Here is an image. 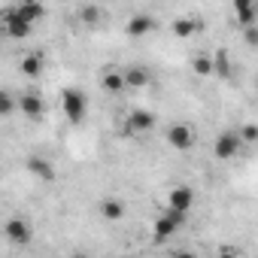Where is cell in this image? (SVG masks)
Instances as JSON below:
<instances>
[{
	"label": "cell",
	"mask_w": 258,
	"mask_h": 258,
	"mask_svg": "<svg viewBox=\"0 0 258 258\" xmlns=\"http://www.w3.org/2000/svg\"><path fill=\"white\" fill-rule=\"evenodd\" d=\"M185 216H188V213H179V210H170V207H167V210L155 219V225H152V240H155V243L170 240V237L185 225Z\"/></svg>",
	"instance_id": "1"
},
{
	"label": "cell",
	"mask_w": 258,
	"mask_h": 258,
	"mask_svg": "<svg viewBox=\"0 0 258 258\" xmlns=\"http://www.w3.org/2000/svg\"><path fill=\"white\" fill-rule=\"evenodd\" d=\"M61 109H64V115H67L73 124H79V121L85 118V112H88V97H85V91H82V88H64V91H61Z\"/></svg>",
	"instance_id": "2"
},
{
	"label": "cell",
	"mask_w": 258,
	"mask_h": 258,
	"mask_svg": "<svg viewBox=\"0 0 258 258\" xmlns=\"http://www.w3.org/2000/svg\"><path fill=\"white\" fill-rule=\"evenodd\" d=\"M164 140H167L176 152H188V149H195L198 134H195V127H191L188 121H173L167 131H164Z\"/></svg>",
	"instance_id": "3"
},
{
	"label": "cell",
	"mask_w": 258,
	"mask_h": 258,
	"mask_svg": "<svg viewBox=\"0 0 258 258\" xmlns=\"http://www.w3.org/2000/svg\"><path fill=\"white\" fill-rule=\"evenodd\" d=\"M152 127H155V115L149 109H131L121 131H124V137H143V134L152 131Z\"/></svg>",
	"instance_id": "4"
},
{
	"label": "cell",
	"mask_w": 258,
	"mask_h": 258,
	"mask_svg": "<svg viewBox=\"0 0 258 258\" xmlns=\"http://www.w3.org/2000/svg\"><path fill=\"white\" fill-rule=\"evenodd\" d=\"M4 237H7L13 246H28V243L34 240V228H31L28 219H22V216H10V219L4 222Z\"/></svg>",
	"instance_id": "5"
},
{
	"label": "cell",
	"mask_w": 258,
	"mask_h": 258,
	"mask_svg": "<svg viewBox=\"0 0 258 258\" xmlns=\"http://www.w3.org/2000/svg\"><path fill=\"white\" fill-rule=\"evenodd\" d=\"M16 100H19V112H22L28 121H43V118H46V100H43L40 91L31 88V91L19 94Z\"/></svg>",
	"instance_id": "6"
},
{
	"label": "cell",
	"mask_w": 258,
	"mask_h": 258,
	"mask_svg": "<svg viewBox=\"0 0 258 258\" xmlns=\"http://www.w3.org/2000/svg\"><path fill=\"white\" fill-rule=\"evenodd\" d=\"M213 152H216L219 161H234V158L243 152V140H240V134H237V131H222V134L216 137Z\"/></svg>",
	"instance_id": "7"
},
{
	"label": "cell",
	"mask_w": 258,
	"mask_h": 258,
	"mask_svg": "<svg viewBox=\"0 0 258 258\" xmlns=\"http://www.w3.org/2000/svg\"><path fill=\"white\" fill-rule=\"evenodd\" d=\"M4 16H13V19H22L28 25H37V22L46 19V7L40 4V0H19L13 10H4Z\"/></svg>",
	"instance_id": "8"
},
{
	"label": "cell",
	"mask_w": 258,
	"mask_h": 258,
	"mask_svg": "<svg viewBox=\"0 0 258 258\" xmlns=\"http://www.w3.org/2000/svg\"><path fill=\"white\" fill-rule=\"evenodd\" d=\"M124 76V91H140V88H149L152 85V70L146 64H131L121 70Z\"/></svg>",
	"instance_id": "9"
},
{
	"label": "cell",
	"mask_w": 258,
	"mask_h": 258,
	"mask_svg": "<svg viewBox=\"0 0 258 258\" xmlns=\"http://www.w3.org/2000/svg\"><path fill=\"white\" fill-rule=\"evenodd\" d=\"M152 31H155V19H152L149 13H137V16L127 19V25H124V34L131 37V40H143V37H149Z\"/></svg>",
	"instance_id": "10"
},
{
	"label": "cell",
	"mask_w": 258,
	"mask_h": 258,
	"mask_svg": "<svg viewBox=\"0 0 258 258\" xmlns=\"http://www.w3.org/2000/svg\"><path fill=\"white\" fill-rule=\"evenodd\" d=\"M167 207L170 210H179V213H188L195 207V188L191 185H173L167 191Z\"/></svg>",
	"instance_id": "11"
},
{
	"label": "cell",
	"mask_w": 258,
	"mask_h": 258,
	"mask_svg": "<svg viewBox=\"0 0 258 258\" xmlns=\"http://www.w3.org/2000/svg\"><path fill=\"white\" fill-rule=\"evenodd\" d=\"M25 167H28V173H34L40 182H52V179H55V167H52V161L43 158V155H28V158H25Z\"/></svg>",
	"instance_id": "12"
},
{
	"label": "cell",
	"mask_w": 258,
	"mask_h": 258,
	"mask_svg": "<svg viewBox=\"0 0 258 258\" xmlns=\"http://www.w3.org/2000/svg\"><path fill=\"white\" fill-rule=\"evenodd\" d=\"M43 70H46L43 52H28V55H22V73H25L28 79H40Z\"/></svg>",
	"instance_id": "13"
},
{
	"label": "cell",
	"mask_w": 258,
	"mask_h": 258,
	"mask_svg": "<svg viewBox=\"0 0 258 258\" xmlns=\"http://www.w3.org/2000/svg\"><path fill=\"white\" fill-rule=\"evenodd\" d=\"M100 88H103L106 94H121V91H124V76H121V70H118V67H106V70L100 73Z\"/></svg>",
	"instance_id": "14"
},
{
	"label": "cell",
	"mask_w": 258,
	"mask_h": 258,
	"mask_svg": "<svg viewBox=\"0 0 258 258\" xmlns=\"http://www.w3.org/2000/svg\"><path fill=\"white\" fill-rule=\"evenodd\" d=\"M0 22H4L7 37H13V40H25V37H31V31H34V25H28V22H22V19H13V16H4V13H0Z\"/></svg>",
	"instance_id": "15"
},
{
	"label": "cell",
	"mask_w": 258,
	"mask_h": 258,
	"mask_svg": "<svg viewBox=\"0 0 258 258\" xmlns=\"http://www.w3.org/2000/svg\"><path fill=\"white\" fill-rule=\"evenodd\" d=\"M97 213H100V219H106V222H118V219H124V204H121L118 198H103V201L97 204Z\"/></svg>",
	"instance_id": "16"
},
{
	"label": "cell",
	"mask_w": 258,
	"mask_h": 258,
	"mask_svg": "<svg viewBox=\"0 0 258 258\" xmlns=\"http://www.w3.org/2000/svg\"><path fill=\"white\" fill-rule=\"evenodd\" d=\"M173 37H179V40H188V37H195L198 31H201V22L195 19V16H179L173 25Z\"/></svg>",
	"instance_id": "17"
},
{
	"label": "cell",
	"mask_w": 258,
	"mask_h": 258,
	"mask_svg": "<svg viewBox=\"0 0 258 258\" xmlns=\"http://www.w3.org/2000/svg\"><path fill=\"white\" fill-rule=\"evenodd\" d=\"M234 19L237 25H255V0H234Z\"/></svg>",
	"instance_id": "18"
},
{
	"label": "cell",
	"mask_w": 258,
	"mask_h": 258,
	"mask_svg": "<svg viewBox=\"0 0 258 258\" xmlns=\"http://www.w3.org/2000/svg\"><path fill=\"white\" fill-rule=\"evenodd\" d=\"M213 76H222V79H231V61H228V52L219 49L213 55Z\"/></svg>",
	"instance_id": "19"
},
{
	"label": "cell",
	"mask_w": 258,
	"mask_h": 258,
	"mask_svg": "<svg viewBox=\"0 0 258 258\" xmlns=\"http://www.w3.org/2000/svg\"><path fill=\"white\" fill-rule=\"evenodd\" d=\"M191 70H195L198 76H213V55L198 52V55L191 58Z\"/></svg>",
	"instance_id": "20"
},
{
	"label": "cell",
	"mask_w": 258,
	"mask_h": 258,
	"mask_svg": "<svg viewBox=\"0 0 258 258\" xmlns=\"http://www.w3.org/2000/svg\"><path fill=\"white\" fill-rule=\"evenodd\" d=\"M19 112V100L7 91V88H0V118H10Z\"/></svg>",
	"instance_id": "21"
},
{
	"label": "cell",
	"mask_w": 258,
	"mask_h": 258,
	"mask_svg": "<svg viewBox=\"0 0 258 258\" xmlns=\"http://www.w3.org/2000/svg\"><path fill=\"white\" fill-rule=\"evenodd\" d=\"M79 22L88 25V28H97V25L103 22V10H100V7H82V10H79Z\"/></svg>",
	"instance_id": "22"
},
{
	"label": "cell",
	"mask_w": 258,
	"mask_h": 258,
	"mask_svg": "<svg viewBox=\"0 0 258 258\" xmlns=\"http://www.w3.org/2000/svg\"><path fill=\"white\" fill-rule=\"evenodd\" d=\"M237 134H240V140H243V146H252V143L258 140V127H255V124L249 121V124H243V127H240V131H237Z\"/></svg>",
	"instance_id": "23"
},
{
	"label": "cell",
	"mask_w": 258,
	"mask_h": 258,
	"mask_svg": "<svg viewBox=\"0 0 258 258\" xmlns=\"http://www.w3.org/2000/svg\"><path fill=\"white\" fill-rule=\"evenodd\" d=\"M243 43H246L249 49L258 46V25H243Z\"/></svg>",
	"instance_id": "24"
}]
</instances>
